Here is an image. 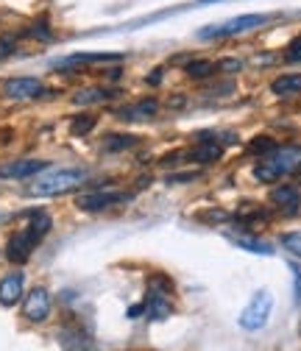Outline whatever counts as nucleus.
<instances>
[{
  "mask_svg": "<svg viewBox=\"0 0 301 351\" xmlns=\"http://www.w3.org/2000/svg\"><path fill=\"white\" fill-rule=\"evenodd\" d=\"M84 170H75V167H67V170H53V173H48V176H42V179H36L31 187H28V193L31 195H62V193H70V190H75V187H81L84 184Z\"/></svg>",
  "mask_w": 301,
  "mask_h": 351,
  "instance_id": "f03ea898",
  "label": "nucleus"
},
{
  "mask_svg": "<svg viewBox=\"0 0 301 351\" xmlns=\"http://www.w3.org/2000/svg\"><path fill=\"white\" fill-rule=\"evenodd\" d=\"M134 143H137V137H132V134H109L104 148L106 151H125V148H132Z\"/></svg>",
  "mask_w": 301,
  "mask_h": 351,
  "instance_id": "412c9836",
  "label": "nucleus"
},
{
  "mask_svg": "<svg viewBox=\"0 0 301 351\" xmlns=\"http://www.w3.org/2000/svg\"><path fill=\"white\" fill-rule=\"evenodd\" d=\"M271 90H274L276 95H296V93H301V75H298V73H293V75H279V78L271 84Z\"/></svg>",
  "mask_w": 301,
  "mask_h": 351,
  "instance_id": "2eb2a0df",
  "label": "nucleus"
},
{
  "mask_svg": "<svg viewBox=\"0 0 301 351\" xmlns=\"http://www.w3.org/2000/svg\"><path fill=\"white\" fill-rule=\"evenodd\" d=\"M48 167L45 159H14L9 165H0V179H28Z\"/></svg>",
  "mask_w": 301,
  "mask_h": 351,
  "instance_id": "0eeeda50",
  "label": "nucleus"
},
{
  "mask_svg": "<svg viewBox=\"0 0 301 351\" xmlns=\"http://www.w3.org/2000/svg\"><path fill=\"white\" fill-rule=\"evenodd\" d=\"M14 51V45H12V39H0V59H6L9 53Z\"/></svg>",
  "mask_w": 301,
  "mask_h": 351,
  "instance_id": "7c9ffc66",
  "label": "nucleus"
},
{
  "mask_svg": "<svg viewBox=\"0 0 301 351\" xmlns=\"http://www.w3.org/2000/svg\"><path fill=\"white\" fill-rule=\"evenodd\" d=\"M20 298H23V274H12L0 282V304L14 306Z\"/></svg>",
  "mask_w": 301,
  "mask_h": 351,
  "instance_id": "9b49d317",
  "label": "nucleus"
},
{
  "mask_svg": "<svg viewBox=\"0 0 301 351\" xmlns=\"http://www.w3.org/2000/svg\"><path fill=\"white\" fill-rule=\"evenodd\" d=\"M195 179V173H179V176H167V182L170 184H182V182H190Z\"/></svg>",
  "mask_w": 301,
  "mask_h": 351,
  "instance_id": "c85d7f7f",
  "label": "nucleus"
},
{
  "mask_svg": "<svg viewBox=\"0 0 301 351\" xmlns=\"http://www.w3.org/2000/svg\"><path fill=\"white\" fill-rule=\"evenodd\" d=\"M48 232H51V215L48 212H34L31 215V223H28V234L39 243Z\"/></svg>",
  "mask_w": 301,
  "mask_h": 351,
  "instance_id": "f3484780",
  "label": "nucleus"
},
{
  "mask_svg": "<svg viewBox=\"0 0 301 351\" xmlns=\"http://www.w3.org/2000/svg\"><path fill=\"white\" fill-rule=\"evenodd\" d=\"M36 248V240L28 234V229L25 232H17L12 240H9V245H6V256L12 259V262H25L28 256H31V251Z\"/></svg>",
  "mask_w": 301,
  "mask_h": 351,
  "instance_id": "9d476101",
  "label": "nucleus"
},
{
  "mask_svg": "<svg viewBox=\"0 0 301 351\" xmlns=\"http://www.w3.org/2000/svg\"><path fill=\"white\" fill-rule=\"evenodd\" d=\"M143 310H145V306H143V304H134V306H132V310H128V318H140V313H143Z\"/></svg>",
  "mask_w": 301,
  "mask_h": 351,
  "instance_id": "2f4dec72",
  "label": "nucleus"
},
{
  "mask_svg": "<svg viewBox=\"0 0 301 351\" xmlns=\"http://www.w3.org/2000/svg\"><path fill=\"white\" fill-rule=\"evenodd\" d=\"M240 248H245V251H251V254H274V248L268 245V243H263V240H254V237H232Z\"/></svg>",
  "mask_w": 301,
  "mask_h": 351,
  "instance_id": "aec40b11",
  "label": "nucleus"
},
{
  "mask_svg": "<svg viewBox=\"0 0 301 351\" xmlns=\"http://www.w3.org/2000/svg\"><path fill=\"white\" fill-rule=\"evenodd\" d=\"M290 271H293V282H296V301H301V268L290 265Z\"/></svg>",
  "mask_w": 301,
  "mask_h": 351,
  "instance_id": "cd10ccee",
  "label": "nucleus"
},
{
  "mask_svg": "<svg viewBox=\"0 0 301 351\" xmlns=\"http://www.w3.org/2000/svg\"><path fill=\"white\" fill-rule=\"evenodd\" d=\"M120 201H128V193H120V190H98V193H90V195H81L75 204L84 212H98V209H106V206L120 204Z\"/></svg>",
  "mask_w": 301,
  "mask_h": 351,
  "instance_id": "423d86ee",
  "label": "nucleus"
},
{
  "mask_svg": "<svg viewBox=\"0 0 301 351\" xmlns=\"http://www.w3.org/2000/svg\"><path fill=\"white\" fill-rule=\"evenodd\" d=\"M170 293H173V282L162 274H154L148 279V301H170Z\"/></svg>",
  "mask_w": 301,
  "mask_h": 351,
  "instance_id": "ddd939ff",
  "label": "nucleus"
},
{
  "mask_svg": "<svg viewBox=\"0 0 301 351\" xmlns=\"http://www.w3.org/2000/svg\"><path fill=\"white\" fill-rule=\"evenodd\" d=\"M42 93V84L36 78H9L3 84V95L6 98H14V101H23V98H36Z\"/></svg>",
  "mask_w": 301,
  "mask_h": 351,
  "instance_id": "6e6552de",
  "label": "nucleus"
},
{
  "mask_svg": "<svg viewBox=\"0 0 301 351\" xmlns=\"http://www.w3.org/2000/svg\"><path fill=\"white\" fill-rule=\"evenodd\" d=\"M28 34H31V36H42V39L51 36V31H48V25H45V23H36V28H31Z\"/></svg>",
  "mask_w": 301,
  "mask_h": 351,
  "instance_id": "c756f323",
  "label": "nucleus"
},
{
  "mask_svg": "<svg viewBox=\"0 0 301 351\" xmlns=\"http://www.w3.org/2000/svg\"><path fill=\"white\" fill-rule=\"evenodd\" d=\"M115 95H117V93H112V90H81V93L73 95V104L90 106V104H104V101H109V98H115Z\"/></svg>",
  "mask_w": 301,
  "mask_h": 351,
  "instance_id": "dca6fc26",
  "label": "nucleus"
},
{
  "mask_svg": "<svg viewBox=\"0 0 301 351\" xmlns=\"http://www.w3.org/2000/svg\"><path fill=\"white\" fill-rule=\"evenodd\" d=\"M265 17L260 14H243V17H234V20H226L221 25H209V28H201V39H221V36H234V34H243V31H251L256 25H263Z\"/></svg>",
  "mask_w": 301,
  "mask_h": 351,
  "instance_id": "20e7f679",
  "label": "nucleus"
},
{
  "mask_svg": "<svg viewBox=\"0 0 301 351\" xmlns=\"http://www.w3.org/2000/svg\"><path fill=\"white\" fill-rule=\"evenodd\" d=\"M117 59H120L117 53H75V56L62 59L59 64L64 67V64H81V62H117Z\"/></svg>",
  "mask_w": 301,
  "mask_h": 351,
  "instance_id": "a211bd4d",
  "label": "nucleus"
},
{
  "mask_svg": "<svg viewBox=\"0 0 301 351\" xmlns=\"http://www.w3.org/2000/svg\"><path fill=\"white\" fill-rule=\"evenodd\" d=\"M301 167V145H276L263 162L254 167V179L256 182H276L282 176H290Z\"/></svg>",
  "mask_w": 301,
  "mask_h": 351,
  "instance_id": "f257e3e1",
  "label": "nucleus"
},
{
  "mask_svg": "<svg viewBox=\"0 0 301 351\" xmlns=\"http://www.w3.org/2000/svg\"><path fill=\"white\" fill-rule=\"evenodd\" d=\"M282 245H285L287 251H293V254H298V256H301V232L285 234V237H282Z\"/></svg>",
  "mask_w": 301,
  "mask_h": 351,
  "instance_id": "b1692460",
  "label": "nucleus"
},
{
  "mask_svg": "<svg viewBox=\"0 0 301 351\" xmlns=\"http://www.w3.org/2000/svg\"><path fill=\"white\" fill-rule=\"evenodd\" d=\"M285 56H287V62H301V42H293Z\"/></svg>",
  "mask_w": 301,
  "mask_h": 351,
  "instance_id": "bb28decb",
  "label": "nucleus"
},
{
  "mask_svg": "<svg viewBox=\"0 0 301 351\" xmlns=\"http://www.w3.org/2000/svg\"><path fill=\"white\" fill-rule=\"evenodd\" d=\"M212 70H215V64L206 62V59H195V62L187 64V75H190V78H206Z\"/></svg>",
  "mask_w": 301,
  "mask_h": 351,
  "instance_id": "5701e85b",
  "label": "nucleus"
},
{
  "mask_svg": "<svg viewBox=\"0 0 301 351\" xmlns=\"http://www.w3.org/2000/svg\"><path fill=\"white\" fill-rule=\"evenodd\" d=\"M224 156V148L215 143L212 137H206V140H198V148L193 151V159L195 162H201V165H209V162H218Z\"/></svg>",
  "mask_w": 301,
  "mask_h": 351,
  "instance_id": "4468645a",
  "label": "nucleus"
},
{
  "mask_svg": "<svg viewBox=\"0 0 301 351\" xmlns=\"http://www.w3.org/2000/svg\"><path fill=\"white\" fill-rule=\"evenodd\" d=\"M148 81H151V84H159V81H162V70H156V73H154Z\"/></svg>",
  "mask_w": 301,
  "mask_h": 351,
  "instance_id": "473e14b6",
  "label": "nucleus"
},
{
  "mask_svg": "<svg viewBox=\"0 0 301 351\" xmlns=\"http://www.w3.org/2000/svg\"><path fill=\"white\" fill-rule=\"evenodd\" d=\"M93 128H95V114H78L70 123V134L73 137H84V134H90Z\"/></svg>",
  "mask_w": 301,
  "mask_h": 351,
  "instance_id": "6ab92c4d",
  "label": "nucleus"
},
{
  "mask_svg": "<svg viewBox=\"0 0 301 351\" xmlns=\"http://www.w3.org/2000/svg\"><path fill=\"white\" fill-rule=\"evenodd\" d=\"M226 212L224 209H206V212H201L198 215V221H209V223H215V221H226Z\"/></svg>",
  "mask_w": 301,
  "mask_h": 351,
  "instance_id": "393cba45",
  "label": "nucleus"
},
{
  "mask_svg": "<svg viewBox=\"0 0 301 351\" xmlns=\"http://www.w3.org/2000/svg\"><path fill=\"white\" fill-rule=\"evenodd\" d=\"M274 148H276V143H274L271 137H254V140L248 143V151H251V154H260V159L268 156Z\"/></svg>",
  "mask_w": 301,
  "mask_h": 351,
  "instance_id": "4be33fe9",
  "label": "nucleus"
},
{
  "mask_svg": "<svg viewBox=\"0 0 301 351\" xmlns=\"http://www.w3.org/2000/svg\"><path fill=\"white\" fill-rule=\"evenodd\" d=\"M240 67H243L240 59H224V62L218 64V70H226V73H234V70H240Z\"/></svg>",
  "mask_w": 301,
  "mask_h": 351,
  "instance_id": "a878e982",
  "label": "nucleus"
},
{
  "mask_svg": "<svg viewBox=\"0 0 301 351\" xmlns=\"http://www.w3.org/2000/svg\"><path fill=\"white\" fill-rule=\"evenodd\" d=\"M271 204H274L282 215H296V212H298V206H301V195H298V190H296V187L282 184V187H276V190L271 193Z\"/></svg>",
  "mask_w": 301,
  "mask_h": 351,
  "instance_id": "1a4fd4ad",
  "label": "nucleus"
},
{
  "mask_svg": "<svg viewBox=\"0 0 301 351\" xmlns=\"http://www.w3.org/2000/svg\"><path fill=\"white\" fill-rule=\"evenodd\" d=\"M271 310H274V295L268 290H256L251 295V301L245 304V310L240 313V326L248 329V332L263 329L271 318Z\"/></svg>",
  "mask_w": 301,
  "mask_h": 351,
  "instance_id": "7ed1b4c3",
  "label": "nucleus"
},
{
  "mask_svg": "<svg viewBox=\"0 0 301 351\" xmlns=\"http://www.w3.org/2000/svg\"><path fill=\"white\" fill-rule=\"evenodd\" d=\"M156 109H159V104L148 98V101H140V104H132V106H123L117 112V117L120 120H145V117H154Z\"/></svg>",
  "mask_w": 301,
  "mask_h": 351,
  "instance_id": "f8f14e48",
  "label": "nucleus"
},
{
  "mask_svg": "<svg viewBox=\"0 0 301 351\" xmlns=\"http://www.w3.org/2000/svg\"><path fill=\"white\" fill-rule=\"evenodd\" d=\"M23 313L28 321L39 324V321H45L51 315V293L45 287H34L25 298V306H23Z\"/></svg>",
  "mask_w": 301,
  "mask_h": 351,
  "instance_id": "39448f33",
  "label": "nucleus"
}]
</instances>
